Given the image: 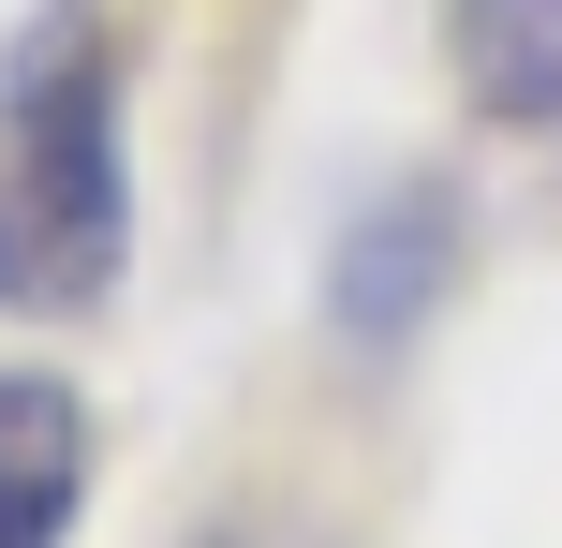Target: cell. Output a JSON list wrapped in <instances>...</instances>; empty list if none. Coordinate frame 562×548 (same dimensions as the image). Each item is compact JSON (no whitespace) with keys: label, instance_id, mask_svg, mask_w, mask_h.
<instances>
[{"label":"cell","instance_id":"6da1fadb","mask_svg":"<svg viewBox=\"0 0 562 548\" xmlns=\"http://www.w3.org/2000/svg\"><path fill=\"white\" fill-rule=\"evenodd\" d=\"M134 267V148H119V30L45 0L0 59V312H104Z\"/></svg>","mask_w":562,"mask_h":548},{"label":"cell","instance_id":"7a4b0ae2","mask_svg":"<svg viewBox=\"0 0 562 548\" xmlns=\"http://www.w3.org/2000/svg\"><path fill=\"white\" fill-rule=\"evenodd\" d=\"M459 253H474V193H459V178H385V193L340 223V253H326V326L356 356H400L459 297Z\"/></svg>","mask_w":562,"mask_h":548},{"label":"cell","instance_id":"3957f363","mask_svg":"<svg viewBox=\"0 0 562 548\" xmlns=\"http://www.w3.org/2000/svg\"><path fill=\"white\" fill-rule=\"evenodd\" d=\"M89 401L45 371H0V548H59L89 504Z\"/></svg>","mask_w":562,"mask_h":548},{"label":"cell","instance_id":"277c9868","mask_svg":"<svg viewBox=\"0 0 562 548\" xmlns=\"http://www.w3.org/2000/svg\"><path fill=\"white\" fill-rule=\"evenodd\" d=\"M459 104L504 134H562V0H459L445 15Z\"/></svg>","mask_w":562,"mask_h":548},{"label":"cell","instance_id":"5b68a950","mask_svg":"<svg viewBox=\"0 0 562 548\" xmlns=\"http://www.w3.org/2000/svg\"><path fill=\"white\" fill-rule=\"evenodd\" d=\"M193 548H326V534H311V519H281V504H237V519H207Z\"/></svg>","mask_w":562,"mask_h":548}]
</instances>
